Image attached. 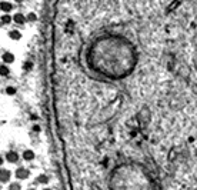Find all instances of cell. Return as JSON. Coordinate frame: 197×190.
<instances>
[{"label":"cell","instance_id":"1","mask_svg":"<svg viewBox=\"0 0 197 190\" xmlns=\"http://www.w3.org/2000/svg\"><path fill=\"white\" fill-rule=\"evenodd\" d=\"M16 177L17 179H26V177H29V170H26L24 167H19L16 170Z\"/></svg>","mask_w":197,"mask_h":190},{"label":"cell","instance_id":"2","mask_svg":"<svg viewBox=\"0 0 197 190\" xmlns=\"http://www.w3.org/2000/svg\"><path fill=\"white\" fill-rule=\"evenodd\" d=\"M6 159H7L10 163H14L16 160H17V153H14V152H9L7 156H6Z\"/></svg>","mask_w":197,"mask_h":190},{"label":"cell","instance_id":"3","mask_svg":"<svg viewBox=\"0 0 197 190\" xmlns=\"http://www.w3.org/2000/svg\"><path fill=\"white\" fill-rule=\"evenodd\" d=\"M9 177H10V173L7 172V170H5V169H3V170H2V180H3V181L9 180Z\"/></svg>","mask_w":197,"mask_h":190},{"label":"cell","instance_id":"4","mask_svg":"<svg viewBox=\"0 0 197 190\" xmlns=\"http://www.w3.org/2000/svg\"><path fill=\"white\" fill-rule=\"evenodd\" d=\"M24 159H26V160H32L33 159V152H30V150L24 152Z\"/></svg>","mask_w":197,"mask_h":190},{"label":"cell","instance_id":"5","mask_svg":"<svg viewBox=\"0 0 197 190\" xmlns=\"http://www.w3.org/2000/svg\"><path fill=\"white\" fill-rule=\"evenodd\" d=\"M10 190H19V185H17V183H13V185H10Z\"/></svg>","mask_w":197,"mask_h":190},{"label":"cell","instance_id":"6","mask_svg":"<svg viewBox=\"0 0 197 190\" xmlns=\"http://www.w3.org/2000/svg\"><path fill=\"white\" fill-rule=\"evenodd\" d=\"M44 190H49V189H44Z\"/></svg>","mask_w":197,"mask_h":190},{"label":"cell","instance_id":"7","mask_svg":"<svg viewBox=\"0 0 197 190\" xmlns=\"http://www.w3.org/2000/svg\"><path fill=\"white\" fill-rule=\"evenodd\" d=\"M30 190H34V189H30Z\"/></svg>","mask_w":197,"mask_h":190}]
</instances>
